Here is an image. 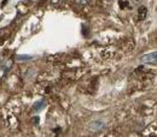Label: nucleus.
I'll return each instance as SVG.
<instances>
[{
  "mask_svg": "<svg viewBox=\"0 0 157 137\" xmlns=\"http://www.w3.org/2000/svg\"><path fill=\"white\" fill-rule=\"evenodd\" d=\"M141 63L147 64V65H157V51L149 53V54H145L141 58Z\"/></svg>",
  "mask_w": 157,
  "mask_h": 137,
  "instance_id": "obj_1",
  "label": "nucleus"
},
{
  "mask_svg": "<svg viewBox=\"0 0 157 137\" xmlns=\"http://www.w3.org/2000/svg\"><path fill=\"white\" fill-rule=\"evenodd\" d=\"M146 15H147V9H146L145 6H140V7L138 9V18L140 20H144V18L146 17Z\"/></svg>",
  "mask_w": 157,
  "mask_h": 137,
  "instance_id": "obj_2",
  "label": "nucleus"
},
{
  "mask_svg": "<svg viewBox=\"0 0 157 137\" xmlns=\"http://www.w3.org/2000/svg\"><path fill=\"white\" fill-rule=\"evenodd\" d=\"M44 107H45V101L41 100V101H38V102L34 103V106H33V111H39V110L44 108Z\"/></svg>",
  "mask_w": 157,
  "mask_h": 137,
  "instance_id": "obj_3",
  "label": "nucleus"
},
{
  "mask_svg": "<svg viewBox=\"0 0 157 137\" xmlns=\"http://www.w3.org/2000/svg\"><path fill=\"white\" fill-rule=\"evenodd\" d=\"M29 59H32L30 56H18L17 57V60H29Z\"/></svg>",
  "mask_w": 157,
  "mask_h": 137,
  "instance_id": "obj_4",
  "label": "nucleus"
},
{
  "mask_svg": "<svg viewBox=\"0 0 157 137\" xmlns=\"http://www.w3.org/2000/svg\"><path fill=\"white\" fill-rule=\"evenodd\" d=\"M141 1H143V0H131V2H132L133 5H139Z\"/></svg>",
  "mask_w": 157,
  "mask_h": 137,
  "instance_id": "obj_5",
  "label": "nucleus"
},
{
  "mask_svg": "<svg viewBox=\"0 0 157 137\" xmlns=\"http://www.w3.org/2000/svg\"><path fill=\"white\" fill-rule=\"evenodd\" d=\"M33 121H34V123H35V125H36V123L39 121V117H34L33 118Z\"/></svg>",
  "mask_w": 157,
  "mask_h": 137,
  "instance_id": "obj_6",
  "label": "nucleus"
},
{
  "mask_svg": "<svg viewBox=\"0 0 157 137\" xmlns=\"http://www.w3.org/2000/svg\"><path fill=\"white\" fill-rule=\"evenodd\" d=\"M9 0H2V2H1V7H4L5 5H6V2H7Z\"/></svg>",
  "mask_w": 157,
  "mask_h": 137,
  "instance_id": "obj_7",
  "label": "nucleus"
},
{
  "mask_svg": "<svg viewBox=\"0 0 157 137\" xmlns=\"http://www.w3.org/2000/svg\"><path fill=\"white\" fill-rule=\"evenodd\" d=\"M106 1H113V0H106Z\"/></svg>",
  "mask_w": 157,
  "mask_h": 137,
  "instance_id": "obj_8",
  "label": "nucleus"
}]
</instances>
